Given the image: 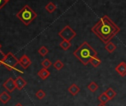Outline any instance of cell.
I'll use <instances>...</instances> for the list:
<instances>
[{"label": "cell", "mask_w": 126, "mask_h": 106, "mask_svg": "<svg viewBox=\"0 0 126 106\" xmlns=\"http://www.w3.org/2000/svg\"><path fill=\"white\" fill-rule=\"evenodd\" d=\"M11 99V96L7 91H3L1 94H0V101H1L3 104L8 103Z\"/></svg>", "instance_id": "obj_11"}, {"label": "cell", "mask_w": 126, "mask_h": 106, "mask_svg": "<svg viewBox=\"0 0 126 106\" xmlns=\"http://www.w3.org/2000/svg\"><path fill=\"white\" fill-rule=\"evenodd\" d=\"M97 54L98 52L87 41H84L74 52V55L85 66L90 63L93 57L97 56Z\"/></svg>", "instance_id": "obj_2"}, {"label": "cell", "mask_w": 126, "mask_h": 106, "mask_svg": "<svg viewBox=\"0 0 126 106\" xmlns=\"http://www.w3.org/2000/svg\"><path fill=\"white\" fill-rule=\"evenodd\" d=\"M58 35L63 40L71 41L73 38H74L77 36V32L69 25H66L58 33Z\"/></svg>", "instance_id": "obj_5"}, {"label": "cell", "mask_w": 126, "mask_h": 106, "mask_svg": "<svg viewBox=\"0 0 126 106\" xmlns=\"http://www.w3.org/2000/svg\"><path fill=\"white\" fill-rule=\"evenodd\" d=\"M18 64H19V61L12 52H8V54L5 55V57L2 62V65H4L9 71L15 69L16 66Z\"/></svg>", "instance_id": "obj_4"}, {"label": "cell", "mask_w": 126, "mask_h": 106, "mask_svg": "<svg viewBox=\"0 0 126 106\" xmlns=\"http://www.w3.org/2000/svg\"><path fill=\"white\" fill-rule=\"evenodd\" d=\"M59 46L62 48V49L64 50H68L70 49V47L71 46V43L70 41H65V40H63L62 42H60L59 43Z\"/></svg>", "instance_id": "obj_16"}, {"label": "cell", "mask_w": 126, "mask_h": 106, "mask_svg": "<svg viewBox=\"0 0 126 106\" xmlns=\"http://www.w3.org/2000/svg\"><path fill=\"white\" fill-rule=\"evenodd\" d=\"M91 32L104 43L107 44L120 32V28L109 18V16L105 15L91 28Z\"/></svg>", "instance_id": "obj_1"}, {"label": "cell", "mask_w": 126, "mask_h": 106, "mask_svg": "<svg viewBox=\"0 0 126 106\" xmlns=\"http://www.w3.org/2000/svg\"><path fill=\"white\" fill-rule=\"evenodd\" d=\"M46 96V94L44 91H42V89H39L36 93V96L39 99H42L45 96Z\"/></svg>", "instance_id": "obj_23"}, {"label": "cell", "mask_w": 126, "mask_h": 106, "mask_svg": "<svg viewBox=\"0 0 126 106\" xmlns=\"http://www.w3.org/2000/svg\"><path fill=\"white\" fill-rule=\"evenodd\" d=\"M115 71L121 76V77H125L126 75V63L125 62H121L119 63L116 67H115Z\"/></svg>", "instance_id": "obj_8"}, {"label": "cell", "mask_w": 126, "mask_h": 106, "mask_svg": "<svg viewBox=\"0 0 126 106\" xmlns=\"http://www.w3.org/2000/svg\"><path fill=\"white\" fill-rule=\"evenodd\" d=\"M105 94H107V96L109 97V99H113L116 96V92L112 88H108L105 91Z\"/></svg>", "instance_id": "obj_17"}, {"label": "cell", "mask_w": 126, "mask_h": 106, "mask_svg": "<svg viewBox=\"0 0 126 106\" xmlns=\"http://www.w3.org/2000/svg\"><path fill=\"white\" fill-rule=\"evenodd\" d=\"M105 49L109 52V53H112V52H113L116 49V46L113 43H112L111 41H110L109 43H108L106 45H105Z\"/></svg>", "instance_id": "obj_14"}, {"label": "cell", "mask_w": 126, "mask_h": 106, "mask_svg": "<svg viewBox=\"0 0 126 106\" xmlns=\"http://www.w3.org/2000/svg\"><path fill=\"white\" fill-rule=\"evenodd\" d=\"M97 106H106V105H105V104H102V103H100V104H99V105H98Z\"/></svg>", "instance_id": "obj_27"}, {"label": "cell", "mask_w": 126, "mask_h": 106, "mask_svg": "<svg viewBox=\"0 0 126 106\" xmlns=\"http://www.w3.org/2000/svg\"><path fill=\"white\" fill-rule=\"evenodd\" d=\"M5 1H6V2H8V1H9V0H5Z\"/></svg>", "instance_id": "obj_29"}, {"label": "cell", "mask_w": 126, "mask_h": 106, "mask_svg": "<svg viewBox=\"0 0 126 106\" xmlns=\"http://www.w3.org/2000/svg\"><path fill=\"white\" fill-rule=\"evenodd\" d=\"M1 47H2V45H1V44H0V49H1Z\"/></svg>", "instance_id": "obj_28"}, {"label": "cell", "mask_w": 126, "mask_h": 106, "mask_svg": "<svg viewBox=\"0 0 126 106\" xmlns=\"http://www.w3.org/2000/svg\"><path fill=\"white\" fill-rule=\"evenodd\" d=\"M6 3H7V2L5 0H0V9H2L5 5Z\"/></svg>", "instance_id": "obj_25"}, {"label": "cell", "mask_w": 126, "mask_h": 106, "mask_svg": "<svg viewBox=\"0 0 126 106\" xmlns=\"http://www.w3.org/2000/svg\"><path fill=\"white\" fill-rule=\"evenodd\" d=\"M15 106H23L21 103H17V104H16L15 105Z\"/></svg>", "instance_id": "obj_26"}, {"label": "cell", "mask_w": 126, "mask_h": 106, "mask_svg": "<svg viewBox=\"0 0 126 106\" xmlns=\"http://www.w3.org/2000/svg\"><path fill=\"white\" fill-rule=\"evenodd\" d=\"M16 16L25 26H28L36 18L37 14L28 5H26L16 14Z\"/></svg>", "instance_id": "obj_3"}, {"label": "cell", "mask_w": 126, "mask_h": 106, "mask_svg": "<svg viewBox=\"0 0 126 106\" xmlns=\"http://www.w3.org/2000/svg\"><path fill=\"white\" fill-rule=\"evenodd\" d=\"M2 86L10 93L13 92L16 88V85H15V80H14L12 77L8 78L2 85Z\"/></svg>", "instance_id": "obj_6"}, {"label": "cell", "mask_w": 126, "mask_h": 106, "mask_svg": "<svg viewBox=\"0 0 126 106\" xmlns=\"http://www.w3.org/2000/svg\"><path fill=\"white\" fill-rule=\"evenodd\" d=\"M101 63H102V61H101L97 56L93 57V58L91 59V61H90V64H91L94 67H95V68L98 67V66L101 64Z\"/></svg>", "instance_id": "obj_13"}, {"label": "cell", "mask_w": 126, "mask_h": 106, "mask_svg": "<svg viewBox=\"0 0 126 106\" xmlns=\"http://www.w3.org/2000/svg\"><path fill=\"white\" fill-rule=\"evenodd\" d=\"M48 52H49V50H48V49H47V47L45 46H41V47L39 49V50H38V52L40 54V55L42 56V57H45V55H47V53H48Z\"/></svg>", "instance_id": "obj_19"}, {"label": "cell", "mask_w": 126, "mask_h": 106, "mask_svg": "<svg viewBox=\"0 0 126 106\" xmlns=\"http://www.w3.org/2000/svg\"><path fill=\"white\" fill-rule=\"evenodd\" d=\"M19 65L25 69H28L31 65V61L26 55H23L20 58V59H19Z\"/></svg>", "instance_id": "obj_7"}, {"label": "cell", "mask_w": 126, "mask_h": 106, "mask_svg": "<svg viewBox=\"0 0 126 106\" xmlns=\"http://www.w3.org/2000/svg\"><path fill=\"white\" fill-rule=\"evenodd\" d=\"M15 85L16 88L21 91L27 85V82L22 77H17V78L15 80Z\"/></svg>", "instance_id": "obj_9"}, {"label": "cell", "mask_w": 126, "mask_h": 106, "mask_svg": "<svg viewBox=\"0 0 126 106\" xmlns=\"http://www.w3.org/2000/svg\"><path fill=\"white\" fill-rule=\"evenodd\" d=\"M38 76L43 80H46L50 75V72L47 70V69H45V68H42V69H40L39 72H38Z\"/></svg>", "instance_id": "obj_10"}, {"label": "cell", "mask_w": 126, "mask_h": 106, "mask_svg": "<svg viewBox=\"0 0 126 106\" xmlns=\"http://www.w3.org/2000/svg\"><path fill=\"white\" fill-rule=\"evenodd\" d=\"M5 57V55L1 50H0V66L2 65V62H3V60H4Z\"/></svg>", "instance_id": "obj_24"}, {"label": "cell", "mask_w": 126, "mask_h": 106, "mask_svg": "<svg viewBox=\"0 0 126 106\" xmlns=\"http://www.w3.org/2000/svg\"><path fill=\"white\" fill-rule=\"evenodd\" d=\"M88 88L89 89V91H91V92H95L98 88H99V85L95 83V82H91L88 85Z\"/></svg>", "instance_id": "obj_20"}, {"label": "cell", "mask_w": 126, "mask_h": 106, "mask_svg": "<svg viewBox=\"0 0 126 106\" xmlns=\"http://www.w3.org/2000/svg\"><path fill=\"white\" fill-rule=\"evenodd\" d=\"M51 65H52L51 61H50L49 59H47V58H45V59L42 62V66L43 68H45V69H48Z\"/></svg>", "instance_id": "obj_22"}, {"label": "cell", "mask_w": 126, "mask_h": 106, "mask_svg": "<svg viewBox=\"0 0 126 106\" xmlns=\"http://www.w3.org/2000/svg\"><path fill=\"white\" fill-rule=\"evenodd\" d=\"M53 67H54L56 70L60 71L63 67H64V64H63L60 60H57V61L53 64Z\"/></svg>", "instance_id": "obj_21"}, {"label": "cell", "mask_w": 126, "mask_h": 106, "mask_svg": "<svg viewBox=\"0 0 126 106\" xmlns=\"http://www.w3.org/2000/svg\"><path fill=\"white\" fill-rule=\"evenodd\" d=\"M45 9L47 12H49L50 13H52L53 12H54L56 9V6L55 4H53L52 2H50L46 6H45Z\"/></svg>", "instance_id": "obj_18"}, {"label": "cell", "mask_w": 126, "mask_h": 106, "mask_svg": "<svg viewBox=\"0 0 126 106\" xmlns=\"http://www.w3.org/2000/svg\"><path fill=\"white\" fill-rule=\"evenodd\" d=\"M98 99L99 100L100 103H102V104H105L107 103L109 100H110L109 99V97L107 96V94H105V92H103L102 94H100L99 96H98Z\"/></svg>", "instance_id": "obj_15"}, {"label": "cell", "mask_w": 126, "mask_h": 106, "mask_svg": "<svg viewBox=\"0 0 126 106\" xmlns=\"http://www.w3.org/2000/svg\"><path fill=\"white\" fill-rule=\"evenodd\" d=\"M80 91V88L76 85L75 83H73L69 88H68V92L72 95V96H76L79 92Z\"/></svg>", "instance_id": "obj_12"}]
</instances>
